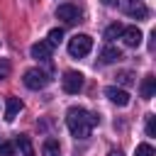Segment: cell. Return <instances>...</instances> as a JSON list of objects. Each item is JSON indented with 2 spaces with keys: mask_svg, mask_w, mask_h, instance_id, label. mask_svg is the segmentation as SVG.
<instances>
[{
  "mask_svg": "<svg viewBox=\"0 0 156 156\" xmlns=\"http://www.w3.org/2000/svg\"><path fill=\"white\" fill-rule=\"evenodd\" d=\"M139 93H141L144 100H151L154 93H156V78H154V76H146V78L141 80V85H139Z\"/></svg>",
  "mask_w": 156,
  "mask_h": 156,
  "instance_id": "cell-9",
  "label": "cell"
},
{
  "mask_svg": "<svg viewBox=\"0 0 156 156\" xmlns=\"http://www.w3.org/2000/svg\"><path fill=\"white\" fill-rule=\"evenodd\" d=\"M95 124H98V115L88 112L85 107H68V112H66V127H68V132L76 139L90 136V132H93Z\"/></svg>",
  "mask_w": 156,
  "mask_h": 156,
  "instance_id": "cell-1",
  "label": "cell"
},
{
  "mask_svg": "<svg viewBox=\"0 0 156 156\" xmlns=\"http://www.w3.org/2000/svg\"><path fill=\"white\" fill-rule=\"evenodd\" d=\"M122 29H124V27H122L119 22H112V24H110V27L105 29V39H107V41H112V39H117V37L122 34Z\"/></svg>",
  "mask_w": 156,
  "mask_h": 156,
  "instance_id": "cell-14",
  "label": "cell"
},
{
  "mask_svg": "<svg viewBox=\"0 0 156 156\" xmlns=\"http://www.w3.org/2000/svg\"><path fill=\"white\" fill-rule=\"evenodd\" d=\"M110 156H124L122 151H110Z\"/></svg>",
  "mask_w": 156,
  "mask_h": 156,
  "instance_id": "cell-22",
  "label": "cell"
},
{
  "mask_svg": "<svg viewBox=\"0 0 156 156\" xmlns=\"http://www.w3.org/2000/svg\"><path fill=\"white\" fill-rule=\"evenodd\" d=\"M0 156H15V141H0Z\"/></svg>",
  "mask_w": 156,
  "mask_h": 156,
  "instance_id": "cell-16",
  "label": "cell"
},
{
  "mask_svg": "<svg viewBox=\"0 0 156 156\" xmlns=\"http://www.w3.org/2000/svg\"><path fill=\"white\" fill-rule=\"evenodd\" d=\"M41 154H44V156H61V146H58V141H56V139H46L44 146H41Z\"/></svg>",
  "mask_w": 156,
  "mask_h": 156,
  "instance_id": "cell-13",
  "label": "cell"
},
{
  "mask_svg": "<svg viewBox=\"0 0 156 156\" xmlns=\"http://www.w3.org/2000/svg\"><path fill=\"white\" fill-rule=\"evenodd\" d=\"M29 54H32V58H37V61H49V58H51V44H49V41H37V44H32Z\"/></svg>",
  "mask_w": 156,
  "mask_h": 156,
  "instance_id": "cell-6",
  "label": "cell"
},
{
  "mask_svg": "<svg viewBox=\"0 0 156 156\" xmlns=\"http://www.w3.org/2000/svg\"><path fill=\"white\" fill-rule=\"evenodd\" d=\"M119 58H122V51L115 49V46H105V49L100 51V61H102V63H115V61H119Z\"/></svg>",
  "mask_w": 156,
  "mask_h": 156,
  "instance_id": "cell-11",
  "label": "cell"
},
{
  "mask_svg": "<svg viewBox=\"0 0 156 156\" xmlns=\"http://www.w3.org/2000/svg\"><path fill=\"white\" fill-rule=\"evenodd\" d=\"M90 49H93V39H90L88 34H73V37L68 39V54H71L73 58L88 56Z\"/></svg>",
  "mask_w": 156,
  "mask_h": 156,
  "instance_id": "cell-2",
  "label": "cell"
},
{
  "mask_svg": "<svg viewBox=\"0 0 156 156\" xmlns=\"http://www.w3.org/2000/svg\"><path fill=\"white\" fill-rule=\"evenodd\" d=\"M134 156H154V146L151 144H139L134 149Z\"/></svg>",
  "mask_w": 156,
  "mask_h": 156,
  "instance_id": "cell-17",
  "label": "cell"
},
{
  "mask_svg": "<svg viewBox=\"0 0 156 156\" xmlns=\"http://www.w3.org/2000/svg\"><path fill=\"white\" fill-rule=\"evenodd\" d=\"M105 95L110 98V102H115L117 107H127L129 105V93L124 88H117V85H107L105 88Z\"/></svg>",
  "mask_w": 156,
  "mask_h": 156,
  "instance_id": "cell-5",
  "label": "cell"
},
{
  "mask_svg": "<svg viewBox=\"0 0 156 156\" xmlns=\"http://www.w3.org/2000/svg\"><path fill=\"white\" fill-rule=\"evenodd\" d=\"M61 39H63V29H58V27H56V29H51V32H49V44H51V46L61 44Z\"/></svg>",
  "mask_w": 156,
  "mask_h": 156,
  "instance_id": "cell-15",
  "label": "cell"
},
{
  "mask_svg": "<svg viewBox=\"0 0 156 156\" xmlns=\"http://www.w3.org/2000/svg\"><path fill=\"white\" fill-rule=\"evenodd\" d=\"M61 85L68 95H76L83 90V73L80 71H66L63 78H61Z\"/></svg>",
  "mask_w": 156,
  "mask_h": 156,
  "instance_id": "cell-4",
  "label": "cell"
},
{
  "mask_svg": "<svg viewBox=\"0 0 156 156\" xmlns=\"http://www.w3.org/2000/svg\"><path fill=\"white\" fill-rule=\"evenodd\" d=\"M146 134H149V136H156V117H154V115L146 117Z\"/></svg>",
  "mask_w": 156,
  "mask_h": 156,
  "instance_id": "cell-19",
  "label": "cell"
},
{
  "mask_svg": "<svg viewBox=\"0 0 156 156\" xmlns=\"http://www.w3.org/2000/svg\"><path fill=\"white\" fill-rule=\"evenodd\" d=\"M117 0H102V5H115Z\"/></svg>",
  "mask_w": 156,
  "mask_h": 156,
  "instance_id": "cell-21",
  "label": "cell"
},
{
  "mask_svg": "<svg viewBox=\"0 0 156 156\" xmlns=\"http://www.w3.org/2000/svg\"><path fill=\"white\" fill-rule=\"evenodd\" d=\"M10 76V61L7 58H0V80H5Z\"/></svg>",
  "mask_w": 156,
  "mask_h": 156,
  "instance_id": "cell-20",
  "label": "cell"
},
{
  "mask_svg": "<svg viewBox=\"0 0 156 156\" xmlns=\"http://www.w3.org/2000/svg\"><path fill=\"white\" fill-rule=\"evenodd\" d=\"M15 146H20V151H22L24 156H34V146H32V141H29L27 134H20L17 141H15Z\"/></svg>",
  "mask_w": 156,
  "mask_h": 156,
  "instance_id": "cell-12",
  "label": "cell"
},
{
  "mask_svg": "<svg viewBox=\"0 0 156 156\" xmlns=\"http://www.w3.org/2000/svg\"><path fill=\"white\" fill-rule=\"evenodd\" d=\"M20 110H22V100L20 98H7V102H5V119L12 122Z\"/></svg>",
  "mask_w": 156,
  "mask_h": 156,
  "instance_id": "cell-10",
  "label": "cell"
},
{
  "mask_svg": "<svg viewBox=\"0 0 156 156\" xmlns=\"http://www.w3.org/2000/svg\"><path fill=\"white\" fill-rule=\"evenodd\" d=\"M117 83H119V85H132V83H134V76H132L129 71H122V73H117Z\"/></svg>",
  "mask_w": 156,
  "mask_h": 156,
  "instance_id": "cell-18",
  "label": "cell"
},
{
  "mask_svg": "<svg viewBox=\"0 0 156 156\" xmlns=\"http://www.w3.org/2000/svg\"><path fill=\"white\" fill-rule=\"evenodd\" d=\"M78 15H80V12H78V7H76V5H71V2L58 5V10H56V17H58V20H63V22H68V24H71V22H76V20H78Z\"/></svg>",
  "mask_w": 156,
  "mask_h": 156,
  "instance_id": "cell-7",
  "label": "cell"
},
{
  "mask_svg": "<svg viewBox=\"0 0 156 156\" xmlns=\"http://www.w3.org/2000/svg\"><path fill=\"white\" fill-rule=\"evenodd\" d=\"M24 85L29 88V90H41V88H46L49 85V76L41 71V68H29V71H24Z\"/></svg>",
  "mask_w": 156,
  "mask_h": 156,
  "instance_id": "cell-3",
  "label": "cell"
},
{
  "mask_svg": "<svg viewBox=\"0 0 156 156\" xmlns=\"http://www.w3.org/2000/svg\"><path fill=\"white\" fill-rule=\"evenodd\" d=\"M119 37H122V41L127 46H139L141 44V29L139 27H124Z\"/></svg>",
  "mask_w": 156,
  "mask_h": 156,
  "instance_id": "cell-8",
  "label": "cell"
}]
</instances>
